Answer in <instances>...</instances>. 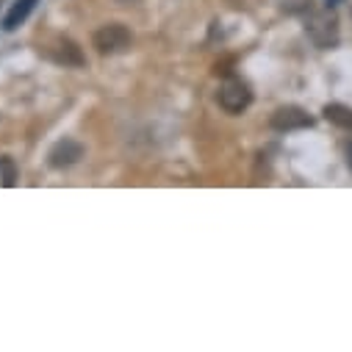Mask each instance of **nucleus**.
<instances>
[{"label": "nucleus", "mask_w": 352, "mask_h": 352, "mask_svg": "<svg viewBox=\"0 0 352 352\" xmlns=\"http://www.w3.org/2000/svg\"><path fill=\"white\" fill-rule=\"evenodd\" d=\"M322 114H324V120H327V122H333L336 128H341V131H352V109H349V106L327 103Z\"/></svg>", "instance_id": "nucleus-7"}, {"label": "nucleus", "mask_w": 352, "mask_h": 352, "mask_svg": "<svg viewBox=\"0 0 352 352\" xmlns=\"http://www.w3.org/2000/svg\"><path fill=\"white\" fill-rule=\"evenodd\" d=\"M333 3H341V0H333Z\"/></svg>", "instance_id": "nucleus-11"}, {"label": "nucleus", "mask_w": 352, "mask_h": 352, "mask_svg": "<svg viewBox=\"0 0 352 352\" xmlns=\"http://www.w3.org/2000/svg\"><path fill=\"white\" fill-rule=\"evenodd\" d=\"M133 36L122 23H106L92 34V45L100 56H111V53H122L125 47H131Z\"/></svg>", "instance_id": "nucleus-2"}, {"label": "nucleus", "mask_w": 352, "mask_h": 352, "mask_svg": "<svg viewBox=\"0 0 352 352\" xmlns=\"http://www.w3.org/2000/svg\"><path fill=\"white\" fill-rule=\"evenodd\" d=\"M346 164H349V169H352V144L346 147Z\"/></svg>", "instance_id": "nucleus-9"}, {"label": "nucleus", "mask_w": 352, "mask_h": 352, "mask_svg": "<svg viewBox=\"0 0 352 352\" xmlns=\"http://www.w3.org/2000/svg\"><path fill=\"white\" fill-rule=\"evenodd\" d=\"M83 153H86V147L80 142H75V139H58L50 147V153H47V166L50 169H67V166L78 164L83 158Z\"/></svg>", "instance_id": "nucleus-4"}, {"label": "nucleus", "mask_w": 352, "mask_h": 352, "mask_svg": "<svg viewBox=\"0 0 352 352\" xmlns=\"http://www.w3.org/2000/svg\"><path fill=\"white\" fill-rule=\"evenodd\" d=\"M17 178H20V172H17V164L12 155H3L0 158V181H3V186H17Z\"/></svg>", "instance_id": "nucleus-8"}, {"label": "nucleus", "mask_w": 352, "mask_h": 352, "mask_svg": "<svg viewBox=\"0 0 352 352\" xmlns=\"http://www.w3.org/2000/svg\"><path fill=\"white\" fill-rule=\"evenodd\" d=\"M39 3V0H14V6L6 12V17H3V31H17L25 20H28V14L34 12V6Z\"/></svg>", "instance_id": "nucleus-6"}, {"label": "nucleus", "mask_w": 352, "mask_h": 352, "mask_svg": "<svg viewBox=\"0 0 352 352\" xmlns=\"http://www.w3.org/2000/svg\"><path fill=\"white\" fill-rule=\"evenodd\" d=\"M50 58L58 61V64H64V67H83L86 64L80 47L72 39H67V36L64 39H56V47L50 50Z\"/></svg>", "instance_id": "nucleus-5"}, {"label": "nucleus", "mask_w": 352, "mask_h": 352, "mask_svg": "<svg viewBox=\"0 0 352 352\" xmlns=\"http://www.w3.org/2000/svg\"><path fill=\"white\" fill-rule=\"evenodd\" d=\"M217 100L219 106L228 111V114H241L250 109L252 103V89H250V83L239 75H228L219 86V92H217Z\"/></svg>", "instance_id": "nucleus-1"}, {"label": "nucleus", "mask_w": 352, "mask_h": 352, "mask_svg": "<svg viewBox=\"0 0 352 352\" xmlns=\"http://www.w3.org/2000/svg\"><path fill=\"white\" fill-rule=\"evenodd\" d=\"M117 3H136V0H117Z\"/></svg>", "instance_id": "nucleus-10"}, {"label": "nucleus", "mask_w": 352, "mask_h": 352, "mask_svg": "<svg viewBox=\"0 0 352 352\" xmlns=\"http://www.w3.org/2000/svg\"><path fill=\"white\" fill-rule=\"evenodd\" d=\"M270 125H272V131H278V133H292V131L311 128V125H314V117H311L305 109H300V106H280V109L272 111Z\"/></svg>", "instance_id": "nucleus-3"}]
</instances>
